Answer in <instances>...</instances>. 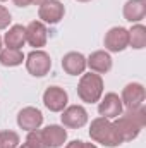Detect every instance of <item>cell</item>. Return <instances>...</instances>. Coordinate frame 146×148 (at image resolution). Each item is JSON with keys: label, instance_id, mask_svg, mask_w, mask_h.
Here are the masks:
<instances>
[{"label": "cell", "instance_id": "cell-9", "mask_svg": "<svg viewBox=\"0 0 146 148\" xmlns=\"http://www.w3.org/2000/svg\"><path fill=\"white\" fill-rule=\"evenodd\" d=\"M60 121L65 127L79 129V127L86 126V122H88V110L83 105H69L62 110Z\"/></svg>", "mask_w": 146, "mask_h": 148}, {"label": "cell", "instance_id": "cell-17", "mask_svg": "<svg viewBox=\"0 0 146 148\" xmlns=\"http://www.w3.org/2000/svg\"><path fill=\"white\" fill-rule=\"evenodd\" d=\"M3 43L7 48H16L21 50L26 43V26L23 24H14L9 28V31L3 36Z\"/></svg>", "mask_w": 146, "mask_h": 148}, {"label": "cell", "instance_id": "cell-27", "mask_svg": "<svg viewBox=\"0 0 146 148\" xmlns=\"http://www.w3.org/2000/svg\"><path fill=\"white\" fill-rule=\"evenodd\" d=\"M17 148H29V147H28V145H26V143H24V145H23V147H17Z\"/></svg>", "mask_w": 146, "mask_h": 148}, {"label": "cell", "instance_id": "cell-11", "mask_svg": "<svg viewBox=\"0 0 146 148\" xmlns=\"http://www.w3.org/2000/svg\"><path fill=\"white\" fill-rule=\"evenodd\" d=\"M41 124H43V114L36 107H24L17 114V126L24 131L40 129Z\"/></svg>", "mask_w": 146, "mask_h": 148}, {"label": "cell", "instance_id": "cell-21", "mask_svg": "<svg viewBox=\"0 0 146 148\" xmlns=\"http://www.w3.org/2000/svg\"><path fill=\"white\" fill-rule=\"evenodd\" d=\"M26 145H28L29 148H46V145H45V141H43V136H41V131H40V129L28 131Z\"/></svg>", "mask_w": 146, "mask_h": 148}, {"label": "cell", "instance_id": "cell-4", "mask_svg": "<svg viewBox=\"0 0 146 148\" xmlns=\"http://www.w3.org/2000/svg\"><path fill=\"white\" fill-rule=\"evenodd\" d=\"M26 69L35 77H43L52 69V59L45 50H33L26 55Z\"/></svg>", "mask_w": 146, "mask_h": 148}, {"label": "cell", "instance_id": "cell-7", "mask_svg": "<svg viewBox=\"0 0 146 148\" xmlns=\"http://www.w3.org/2000/svg\"><path fill=\"white\" fill-rule=\"evenodd\" d=\"M64 14H65V7L59 0H46L38 9V17L41 19V23L46 24H59L64 19Z\"/></svg>", "mask_w": 146, "mask_h": 148}, {"label": "cell", "instance_id": "cell-28", "mask_svg": "<svg viewBox=\"0 0 146 148\" xmlns=\"http://www.w3.org/2000/svg\"><path fill=\"white\" fill-rule=\"evenodd\" d=\"M2 43H3V41H2V38H0V50H2V47H3V45H2Z\"/></svg>", "mask_w": 146, "mask_h": 148}, {"label": "cell", "instance_id": "cell-19", "mask_svg": "<svg viewBox=\"0 0 146 148\" xmlns=\"http://www.w3.org/2000/svg\"><path fill=\"white\" fill-rule=\"evenodd\" d=\"M129 31V47L141 50L146 47V28L143 24H134Z\"/></svg>", "mask_w": 146, "mask_h": 148}, {"label": "cell", "instance_id": "cell-22", "mask_svg": "<svg viewBox=\"0 0 146 148\" xmlns=\"http://www.w3.org/2000/svg\"><path fill=\"white\" fill-rule=\"evenodd\" d=\"M10 21H12V16H10L9 9H7V7H3V5H0V29L9 28Z\"/></svg>", "mask_w": 146, "mask_h": 148}, {"label": "cell", "instance_id": "cell-29", "mask_svg": "<svg viewBox=\"0 0 146 148\" xmlns=\"http://www.w3.org/2000/svg\"><path fill=\"white\" fill-rule=\"evenodd\" d=\"M77 2H89V0H77Z\"/></svg>", "mask_w": 146, "mask_h": 148}, {"label": "cell", "instance_id": "cell-16", "mask_svg": "<svg viewBox=\"0 0 146 148\" xmlns=\"http://www.w3.org/2000/svg\"><path fill=\"white\" fill-rule=\"evenodd\" d=\"M124 19L129 23H139L146 16V2L145 0H127L122 9Z\"/></svg>", "mask_w": 146, "mask_h": 148}, {"label": "cell", "instance_id": "cell-1", "mask_svg": "<svg viewBox=\"0 0 146 148\" xmlns=\"http://www.w3.org/2000/svg\"><path fill=\"white\" fill-rule=\"evenodd\" d=\"M146 124V109L141 105L138 109H127L119 117H115L113 126L117 127L122 141H132L139 136Z\"/></svg>", "mask_w": 146, "mask_h": 148}, {"label": "cell", "instance_id": "cell-6", "mask_svg": "<svg viewBox=\"0 0 146 148\" xmlns=\"http://www.w3.org/2000/svg\"><path fill=\"white\" fill-rule=\"evenodd\" d=\"M69 95L60 86H48L43 93V103L50 112H62L67 107Z\"/></svg>", "mask_w": 146, "mask_h": 148}, {"label": "cell", "instance_id": "cell-15", "mask_svg": "<svg viewBox=\"0 0 146 148\" xmlns=\"http://www.w3.org/2000/svg\"><path fill=\"white\" fill-rule=\"evenodd\" d=\"M62 69L71 76H81L86 71V57L79 52H67L62 57Z\"/></svg>", "mask_w": 146, "mask_h": 148}, {"label": "cell", "instance_id": "cell-25", "mask_svg": "<svg viewBox=\"0 0 146 148\" xmlns=\"http://www.w3.org/2000/svg\"><path fill=\"white\" fill-rule=\"evenodd\" d=\"M83 148H98V147L93 145V143H83Z\"/></svg>", "mask_w": 146, "mask_h": 148}, {"label": "cell", "instance_id": "cell-18", "mask_svg": "<svg viewBox=\"0 0 146 148\" xmlns=\"http://www.w3.org/2000/svg\"><path fill=\"white\" fill-rule=\"evenodd\" d=\"M24 53L21 50H16V48H2L0 50V64L5 66V67H16V66H21L24 62Z\"/></svg>", "mask_w": 146, "mask_h": 148}, {"label": "cell", "instance_id": "cell-2", "mask_svg": "<svg viewBox=\"0 0 146 148\" xmlns=\"http://www.w3.org/2000/svg\"><path fill=\"white\" fill-rule=\"evenodd\" d=\"M89 138L103 147H119L122 145V138L117 131V127L113 126V122L107 117H96L91 121L89 124Z\"/></svg>", "mask_w": 146, "mask_h": 148}, {"label": "cell", "instance_id": "cell-10", "mask_svg": "<svg viewBox=\"0 0 146 148\" xmlns=\"http://www.w3.org/2000/svg\"><path fill=\"white\" fill-rule=\"evenodd\" d=\"M122 112H124L122 100H120V97H119L117 93H113V91L107 93V95L102 98V102L98 103V114H100L102 117L115 119V117H119Z\"/></svg>", "mask_w": 146, "mask_h": 148}, {"label": "cell", "instance_id": "cell-12", "mask_svg": "<svg viewBox=\"0 0 146 148\" xmlns=\"http://www.w3.org/2000/svg\"><path fill=\"white\" fill-rule=\"evenodd\" d=\"M46 40H48V29H46L45 23H41V21H31L26 26V41L31 47H35L36 50H40L41 47L46 45Z\"/></svg>", "mask_w": 146, "mask_h": 148}, {"label": "cell", "instance_id": "cell-20", "mask_svg": "<svg viewBox=\"0 0 146 148\" xmlns=\"http://www.w3.org/2000/svg\"><path fill=\"white\" fill-rule=\"evenodd\" d=\"M19 143H21V140L16 131H2L0 133V148H17Z\"/></svg>", "mask_w": 146, "mask_h": 148}, {"label": "cell", "instance_id": "cell-23", "mask_svg": "<svg viewBox=\"0 0 146 148\" xmlns=\"http://www.w3.org/2000/svg\"><path fill=\"white\" fill-rule=\"evenodd\" d=\"M83 143H84V141H81V140H74L71 143H67L64 148H83Z\"/></svg>", "mask_w": 146, "mask_h": 148}, {"label": "cell", "instance_id": "cell-24", "mask_svg": "<svg viewBox=\"0 0 146 148\" xmlns=\"http://www.w3.org/2000/svg\"><path fill=\"white\" fill-rule=\"evenodd\" d=\"M14 3L17 7H28V5H31V0H14Z\"/></svg>", "mask_w": 146, "mask_h": 148}, {"label": "cell", "instance_id": "cell-14", "mask_svg": "<svg viewBox=\"0 0 146 148\" xmlns=\"http://www.w3.org/2000/svg\"><path fill=\"white\" fill-rule=\"evenodd\" d=\"M86 67H89L91 73L107 74L112 69V57L105 50H96L86 59Z\"/></svg>", "mask_w": 146, "mask_h": 148}, {"label": "cell", "instance_id": "cell-30", "mask_svg": "<svg viewBox=\"0 0 146 148\" xmlns=\"http://www.w3.org/2000/svg\"><path fill=\"white\" fill-rule=\"evenodd\" d=\"M0 2H5V0H0Z\"/></svg>", "mask_w": 146, "mask_h": 148}, {"label": "cell", "instance_id": "cell-8", "mask_svg": "<svg viewBox=\"0 0 146 148\" xmlns=\"http://www.w3.org/2000/svg\"><path fill=\"white\" fill-rule=\"evenodd\" d=\"M146 98V91L145 86L141 83H129L124 86L122 90V95H120V100H122V105L126 109H138L145 103Z\"/></svg>", "mask_w": 146, "mask_h": 148}, {"label": "cell", "instance_id": "cell-26", "mask_svg": "<svg viewBox=\"0 0 146 148\" xmlns=\"http://www.w3.org/2000/svg\"><path fill=\"white\" fill-rule=\"evenodd\" d=\"M46 0H31V3H35V5H41V3H45Z\"/></svg>", "mask_w": 146, "mask_h": 148}, {"label": "cell", "instance_id": "cell-13", "mask_svg": "<svg viewBox=\"0 0 146 148\" xmlns=\"http://www.w3.org/2000/svg\"><path fill=\"white\" fill-rule=\"evenodd\" d=\"M40 131H41V136H43V141H45L46 148H60L67 141V131L64 129V126L50 124Z\"/></svg>", "mask_w": 146, "mask_h": 148}, {"label": "cell", "instance_id": "cell-3", "mask_svg": "<svg viewBox=\"0 0 146 148\" xmlns=\"http://www.w3.org/2000/svg\"><path fill=\"white\" fill-rule=\"evenodd\" d=\"M103 95V79L96 73L81 74V79L77 83V97L81 102L86 103H96L100 102Z\"/></svg>", "mask_w": 146, "mask_h": 148}, {"label": "cell", "instance_id": "cell-5", "mask_svg": "<svg viewBox=\"0 0 146 148\" xmlns=\"http://www.w3.org/2000/svg\"><path fill=\"white\" fill-rule=\"evenodd\" d=\"M103 45L108 52H113V53H119V52L126 50L129 47V31L122 26L110 28L105 38H103Z\"/></svg>", "mask_w": 146, "mask_h": 148}]
</instances>
